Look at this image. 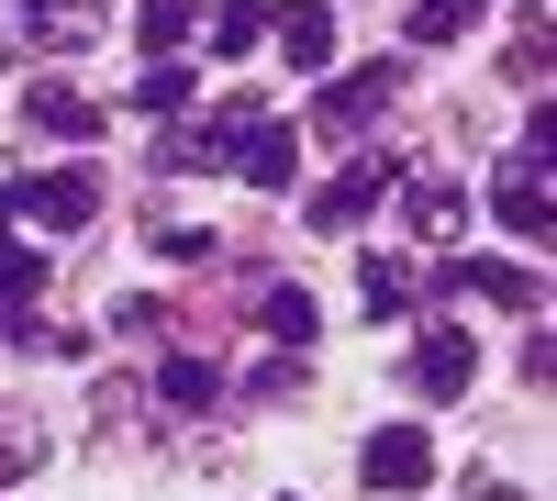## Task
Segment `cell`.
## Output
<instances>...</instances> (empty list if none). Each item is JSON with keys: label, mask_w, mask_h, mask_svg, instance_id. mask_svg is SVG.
<instances>
[{"label": "cell", "mask_w": 557, "mask_h": 501, "mask_svg": "<svg viewBox=\"0 0 557 501\" xmlns=\"http://www.w3.org/2000/svg\"><path fill=\"white\" fill-rule=\"evenodd\" d=\"M357 290H368V312H412V267H401V256H368Z\"/></svg>", "instance_id": "obj_18"}, {"label": "cell", "mask_w": 557, "mask_h": 501, "mask_svg": "<svg viewBox=\"0 0 557 501\" xmlns=\"http://www.w3.org/2000/svg\"><path fill=\"white\" fill-rule=\"evenodd\" d=\"M257 401H301V356H268V368H257Z\"/></svg>", "instance_id": "obj_22"}, {"label": "cell", "mask_w": 557, "mask_h": 501, "mask_svg": "<svg viewBox=\"0 0 557 501\" xmlns=\"http://www.w3.org/2000/svg\"><path fill=\"white\" fill-rule=\"evenodd\" d=\"M34 301H45V256L0 235V346H12V335L34 324Z\"/></svg>", "instance_id": "obj_11"}, {"label": "cell", "mask_w": 557, "mask_h": 501, "mask_svg": "<svg viewBox=\"0 0 557 501\" xmlns=\"http://www.w3.org/2000/svg\"><path fill=\"white\" fill-rule=\"evenodd\" d=\"M391 178H401V156H391V146H368V156H346L335 178H323V201H312V223H357L368 201L391 190Z\"/></svg>", "instance_id": "obj_7"}, {"label": "cell", "mask_w": 557, "mask_h": 501, "mask_svg": "<svg viewBox=\"0 0 557 501\" xmlns=\"http://www.w3.org/2000/svg\"><path fill=\"white\" fill-rule=\"evenodd\" d=\"M190 34V0H146V45H178Z\"/></svg>", "instance_id": "obj_23"}, {"label": "cell", "mask_w": 557, "mask_h": 501, "mask_svg": "<svg viewBox=\"0 0 557 501\" xmlns=\"http://www.w3.org/2000/svg\"><path fill=\"white\" fill-rule=\"evenodd\" d=\"M513 78L546 89V12H524V45H513Z\"/></svg>", "instance_id": "obj_21"}, {"label": "cell", "mask_w": 557, "mask_h": 501, "mask_svg": "<svg viewBox=\"0 0 557 501\" xmlns=\"http://www.w3.org/2000/svg\"><path fill=\"white\" fill-rule=\"evenodd\" d=\"M469 379H480V346L457 335V324H424V335H412V390H424V401H457Z\"/></svg>", "instance_id": "obj_5"}, {"label": "cell", "mask_w": 557, "mask_h": 501, "mask_svg": "<svg viewBox=\"0 0 557 501\" xmlns=\"http://www.w3.org/2000/svg\"><path fill=\"white\" fill-rule=\"evenodd\" d=\"M257 324H268L278 346H312V290H290V279H278V290H257Z\"/></svg>", "instance_id": "obj_16"}, {"label": "cell", "mask_w": 557, "mask_h": 501, "mask_svg": "<svg viewBox=\"0 0 557 501\" xmlns=\"http://www.w3.org/2000/svg\"><path fill=\"white\" fill-rule=\"evenodd\" d=\"M235 167H246V190H290V167H301V134L257 112V123L235 134Z\"/></svg>", "instance_id": "obj_8"}, {"label": "cell", "mask_w": 557, "mask_h": 501, "mask_svg": "<svg viewBox=\"0 0 557 501\" xmlns=\"http://www.w3.org/2000/svg\"><path fill=\"white\" fill-rule=\"evenodd\" d=\"M457 290H469V301H502V312H546L535 267H491V256H457Z\"/></svg>", "instance_id": "obj_13"}, {"label": "cell", "mask_w": 557, "mask_h": 501, "mask_svg": "<svg viewBox=\"0 0 557 501\" xmlns=\"http://www.w3.org/2000/svg\"><path fill=\"white\" fill-rule=\"evenodd\" d=\"M491 12V0H412V23H401V45H457V34H469Z\"/></svg>", "instance_id": "obj_14"}, {"label": "cell", "mask_w": 557, "mask_h": 501, "mask_svg": "<svg viewBox=\"0 0 557 501\" xmlns=\"http://www.w3.org/2000/svg\"><path fill=\"white\" fill-rule=\"evenodd\" d=\"M134 101H146V112H178V101H190V67H178V57H157L146 78H134Z\"/></svg>", "instance_id": "obj_20"}, {"label": "cell", "mask_w": 557, "mask_h": 501, "mask_svg": "<svg viewBox=\"0 0 557 501\" xmlns=\"http://www.w3.org/2000/svg\"><path fill=\"white\" fill-rule=\"evenodd\" d=\"M23 123H34V134H57V146H78V134H101V112H89V89H67V78H23Z\"/></svg>", "instance_id": "obj_9"}, {"label": "cell", "mask_w": 557, "mask_h": 501, "mask_svg": "<svg viewBox=\"0 0 557 501\" xmlns=\"http://www.w3.org/2000/svg\"><path fill=\"white\" fill-rule=\"evenodd\" d=\"M257 34H268V12H257V0H223V12H212V57H246Z\"/></svg>", "instance_id": "obj_19"}, {"label": "cell", "mask_w": 557, "mask_h": 501, "mask_svg": "<svg viewBox=\"0 0 557 501\" xmlns=\"http://www.w3.org/2000/svg\"><path fill=\"white\" fill-rule=\"evenodd\" d=\"M101 45V0H0V67L23 57V45Z\"/></svg>", "instance_id": "obj_2"}, {"label": "cell", "mask_w": 557, "mask_h": 501, "mask_svg": "<svg viewBox=\"0 0 557 501\" xmlns=\"http://www.w3.org/2000/svg\"><path fill=\"white\" fill-rule=\"evenodd\" d=\"M157 390H168V413H212V390H223V379H212V356H168V379H157Z\"/></svg>", "instance_id": "obj_17"}, {"label": "cell", "mask_w": 557, "mask_h": 501, "mask_svg": "<svg viewBox=\"0 0 557 501\" xmlns=\"http://www.w3.org/2000/svg\"><path fill=\"white\" fill-rule=\"evenodd\" d=\"M0 212L45 223V235H78V223L101 212V167H57V178H23V190H0Z\"/></svg>", "instance_id": "obj_3"}, {"label": "cell", "mask_w": 557, "mask_h": 501, "mask_svg": "<svg viewBox=\"0 0 557 501\" xmlns=\"http://www.w3.org/2000/svg\"><path fill=\"white\" fill-rule=\"evenodd\" d=\"M546 134H557V123L535 112V134H524V146L491 167V212L513 223V235H546Z\"/></svg>", "instance_id": "obj_1"}, {"label": "cell", "mask_w": 557, "mask_h": 501, "mask_svg": "<svg viewBox=\"0 0 557 501\" xmlns=\"http://www.w3.org/2000/svg\"><path fill=\"white\" fill-rule=\"evenodd\" d=\"M401 212H412V235H424V246H457V223H469L435 167H412V178H401Z\"/></svg>", "instance_id": "obj_12"}, {"label": "cell", "mask_w": 557, "mask_h": 501, "mask_svg": "<svg viewBox=\"0 0 557 501\" xmlns=\"http://www.w3.org/2000/svg\"><path fill=\"white\" fill-rule=\"evenodd\" d=\"M45 458V413H23V401H0V479H23Z\"/></svg>", "instance_id": "obj_15"}, {"label": "cell", "mask_w": 557, "mask_h": 501, "mask_svg": "<svg viewBox=\"0 0 557 501\" xmlns=\"http://www.w3.org/2000/svg\"><path fill=\"white\" fill-rule=\"evenodd\" d=\"M278 57H290L301 78H323L335 67V12H323V0H290V12H278Z\"/></svg>", "instance_id": "obj_10"}, {"label": "cell", "mask_w": 557, "mask_h": 501, "mask_svg": "<svg viewBox=\"0 0 557 501\" xmlns=\"http://www.w3.org/2000/svg\"><path fill=\"white\" fill-rule=\"evenodd\" d=\"M391 89H401V57H380V67H346L335 89H312V134H357L368 112L391 101Z\"/></svg>", "instance_id": "obj_4"}, {"label": "cell", "mask_w": 557, "mask_h": 501, "mask_svg": "<svg viewBox=\"0 0 557 501\" xmlns=\"http://www.w3.org/2000/svg\"><path fill=\"white\" fill-rule=\"evenodd\" d=\"M469 501H524L513 479H491V468H469Z\"/></svg>", "instance_id": "obj_24"}, {"label": "cell", "mask_w": 557, "mask_h": 501, "mask_svg": "<svg viewBox=\"0 0 557 501\" xmlns=\"http://www.w3.org/2000/svg\"><path fill=\"white\" fill-rule=\"evenodd\" d=\"M357 468H368V490H424L435 479V446L412 435V424H380V435L357 446Z\"/></svg>", "instance_id": "obj_6"}]
</instances>
